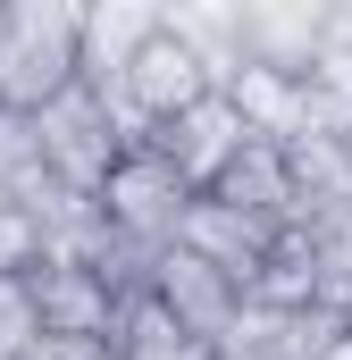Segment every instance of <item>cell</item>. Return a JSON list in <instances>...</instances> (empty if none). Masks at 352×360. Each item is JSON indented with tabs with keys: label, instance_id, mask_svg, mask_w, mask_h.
Listing matches in <instances>:
<instances>
[{
	"label": "cell",
	"instance_id": "cell-5",
	"mask_svg": "<svg viewBox=\"0 0 352 360\" xmlns=\"http://www.w3.org/2000/svg\"><path fill=\"white\" fill-rule=\"evenodd\" d=\"M25 285H34V310H42V344H109L118 319H126L118 285L84 260H42Z\"/></svg>",
	"mask_w": 352,
	"mask_h": 360
},
{
	"label": "cell",
	"instance_id": "cell-3",
	"mask_svg": "<svg viewBox=\"0 0 352 360\" xmlns=\"http://www.w3.org/2000/svg\"><path fill=\"white\" fill-rule=\"evenodd\" d=\"M193 201H201V193L176 176V168L151 151V143H134V151L109 168V184H101V218H109L126 243H151V252H168L176 235H184Z\"/></svg>",
	"mask_w": 352,
	"mask_h": 360
},
{
	"label": "cell",
	"instance_id": "cell-4",
	"mask_svg": "<svg viewBox=\"0 0 352 360\" xmlns=\"http://www.w3.org/2000/svg\"><path fill=\"white\" fill-rule=\"evenodd\" d=\"M352 344V310L310 302V310H277V302H244L235 327L210 344V360H336Z\"/></svg>",
	"mask_w": 352,
	"mask_h": 360
},
{
	"label": "cell",
	"instance_id": "cell-2",
	"mask_svg": "<svg viewBox=\"0 0 352 360\" xmlns=\"http://www.w3.org/2000/svg\"><path fill=\"white\" fill-rule=\"evenodd\" d=\"M34 134H42V168H51V184H68V193H92V201H101L109 168L134 151V143H126V126L109 117V101H101L92 84L59 92V101L34 117Z\"/></svg>",
	"mask_w": 352,
	"mask_h": 360
},
{
	"label": "cell",
	"instance_id": "cell-11",
	"mask_svg": "<svg viewBox=\"0 0 352 360\" xmlns=\"http://www.w3.org/2000/svg\"><path fill=\"white\" fill-rule=\"evenodd\" d=\"M109 360H210V344L184 335L168 310L143 293V302H126V319H118V335H109Z\"/></svg>",
	"mask_w": 352,
	"mask_h": 360
},
{
	"label": "cell",
	"instance_id": "cell-6",
	"mask_svg": "<svg viewBox=\"0 0 352 360\" xmlns=\"http://www.w3.org/2000/svg\"><path fill=\"white\" fill-rule=\"evenodd\" d=\"M244 143H252V126H244V109H235L227 92H210V101H193L184 117L151 126V151H160L193 193H210V184L227 176V168L244 160Z\"/></svg>",
	"mask_w": 352,
	"mask_h": 360
},
{
	"label": "cell",
	"instance_id": "cell-13",
	"mask_svg": "<svg viewBox=\"0 0 352 360\" xmlns=\"http://www.w3.org/2000/svg\"><path fill=\"white\" fill-rule=\"evenodd\" d=\"M42 260H51L42 218H34V210H0V276H34Z\"/></svg>",
	"mask_w": 352,
	"mask_h": 360
},
{
	"label": "cell",
	"instance_id": "cell-1",
	"mask_svg": "<svg viewBox=\"0 0 352 360\" xmlns=\"http://www.w3.org/2000/svg\"><path fill=\"white\" fill-rule=\"evenodd\" d=\"M84 84V8L68 0H0V109L42 117Z\"/></svg>",
	"mask_w": 352,
	"mask_h": 360
},
{
	"label": "cell",
	"instance_id": "cell-9",
	"mask_svg": "<svg viewBox=\"0 0 352 360\" xmlns=\"http://www.w3.org/2000/svg\"><path fill=\"white\" fill-rule=\"evenodd\" d=\"M151 302L168 310L176 327H184V335L218 344V335L235 327V310H244L252 293H244L235 276H218L210 260H201V252H184V243H168V252H160V276H151Z\"/></svg>",
	"mask_w": 352,
	"mask_h": 360
},
{
	"label": "cell",
	"instance_id": "cell-10",
	"mask_svg": "<svg viewBox=\"0 0 352 360\" xmlns=\"http://www.w3.org/2000/svg\"><path fill=\"white\" fill-rule=\"evenodd\" d=\"M210 201H227V210H252L268 226H302V193H294V160H285V143H244V160L227 168V176L210 184Z\"/></svg>",
	"mask_w": 352,
	"mask_h": 360
},
{
	"label": "cell",
	"instance_id": "cell-8",
	"mask_svg": "<svg viewBox=\"0 0 352 360\" xmlns=\"http://www.w3.org/2000/svg\"><path fill=\"white\" fill-rule=\"evenodd\" d=\"M327 51V0H244V68L310 84Z\"/></svg>",
	"mask_w": 352,
	"mask_h": 360
},
{
	"label": "cell",
	"instance_id": "cell-12",
	"mask_svg": "<svg viewBox=\"0 0 352 360\" xmlns=\"http://www.w3.org/2000/svg\"><path fill=\"white\" fill-rule=\"evenodd\" d=\"M227 101L244 109V126H252L260 143H294V134H302V84H294V76L244 68V76L227 84Z\"/></svg>",
	"mask_w": 352,
	"mask_h": 360
},
{
	"label": "cell",
	"instance_id": "cell-7",
	"mask_svg": "<svg viewBox=\"0 0 352 360\" xmlns=\"http://www.w3.org/2000/svg\"><path fill=\"white\" fill-rule=\"evenodd\" d=\"M285 235H294V226H268V218H252V210H227V201H210V193H201L176 243H184V252H201L218 276H235V285L252 293V285L268 276V260L285 252Z\"/></svg>",
	"mask_w": 352,
	"mask_h": 360
}]
</instances>
